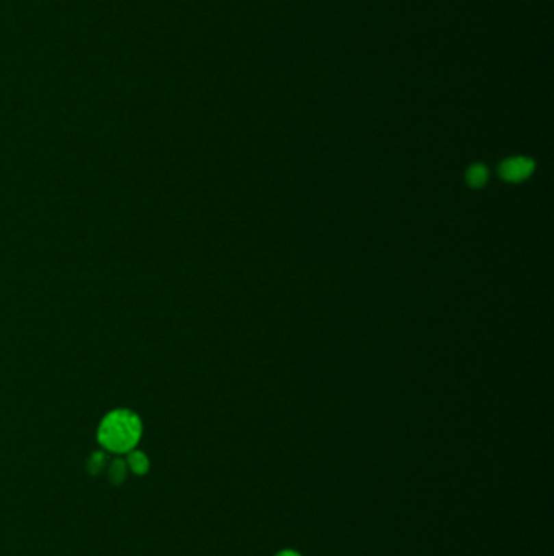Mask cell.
<instances>
[{
	"label": "cell",
	"instance_id": "6da1fadb",
	"mask_svg": "<svg viewBox=\"0 0 554 556\" xmlns=\"http://www.w3.org/2000/svg\"><path fill=\"white\" fill-rule=\"evenodd\" d=\"M142 420L127 409L109 411L98 426V443L109 452L127 454L137 448L142 437Z\"/></svg>",
	"mask_w": 554,
	"mask_h": 556
},
{
	"label": "cell",
	"instance_id": "7a4b0ae2",
	"mask_svg": "<svg viewBox=\"0 0 554 556\" xmlns=\"http://www.w3.org/2000/svg\"><path fill=\"white\" fill-rule=\"evenodd\" d=\"M535 165L533 161L529 158H522V156H516V158L505 160L501 165V176L507 179L510 182H518L527 179L533 171Z\"/></svg>",
	"mask_w": 554,
	"mask_h": 556
},
{
	"label": "cell",
	"instance_id": "3957f363",
	"mask_svg": "<svg viewBox=\"0 0 554 556\" xmlns=\"http://www.w3.org/2000/svg\"><path fill=\"white\" fill-rule=\"evenodd\" d=\"M127 467L134 472L135 475H145L150 470V459L147 454L140 452V450H130L127 452Z\"/></svg>",
	"mask_w": 554,
	"mask_h": 556
},
{
	"label": "cell",
	"instance_id": "277c9868",
	"mask_svg": "<svg viewBox=\"0 0 554 556\" xmlns=\"http://www.w3.org/2000/svg\"><path fill=\"white\" fill-rule=\"evenodd\" d=\"M466 181L472 187H481L488 181V171L483 165H473L466 171Z\"/></svg>",
	"mask_w": 554,
	"mask_h": 556
},
{
	"label": "cell",
	"instance_id": "5b68a950",
	"mask_svg": "<svg viewBox=\"0 0 554 556\" xmlns=\"http://www.w3.org/2000/svg\"><path fill=\"white\" fill-rule=\"evenodd\" d=\"M125 474H127V463L124 461H121V459H116V461H112L111 466H109V470H108V475L109 479H111L112 483H122L125 479Z\"/></svg>",
	"mask_w": 554,
	"mask_h": 556
},
{
	"label": "cell",
	"instance_id": "8992f818",
	"mask_svg": "<svg viewBox=\"0 0 554 556\" xmlns=\"http://www.w3.org/2000/svg\"><path fill=\"white\" fill-rule=\"evenodd\" d=\"M104 466H106V457H104L103 452H95L93 455L90 457V462H88V470L91 474L96 475L99 474V472L103 470Z\"/></svg>",
	"mask_w": 554,
	"mask_h": 556
},
{
	"label": "cell",
	"instance_id": "52a82bcc",
	"mask_svg": "<svg viewBox=\"0 0 554 556\" xmlns=\"http://www.w3.org/2000/svg\"><path fill=\"white\" fill-rule=\"evenodd\" d=\"M275 556H303L299 553V551L296 550H291V548H285V550H280Z\"/></svg>",
	"mask_w": 554,
	"mask_h": 556
}]
</instances>
